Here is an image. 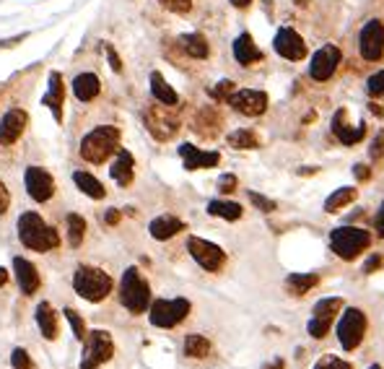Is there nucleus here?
<instances>
[{
    "instance_id": "5701e85b",
    "label": "nucleus",
    "mask_w": 384,
    "mask_h": 369,
    "mask_svg": "<svg viewBox=\"0 0 384 369\" xmlns=\"http://www.w3.org/2000/svg\"><path fill=\"white\" fill-rule=\"evenodd\" d=\"M109 174H112V180L117 182L120 188H128L132 182V174H135V159H132V153L120 149V151H117V159L112 161Z\"/></svg>"
},
{
    "instance_id": "864d4df0",
    "label": "nucleus",
    "mask_w": 384,
    "mask_h": 369,
    "mask_svg": "<svg viewBox=\"0 0 384 369\" xmlns=\"http://www.w3.org/2000/svg\"><path fill=\"white\" fill-rule=\"evenodd\" d=\"M263 369H286V364H283V359L278 356V359H272L270 364H265Z\"/></svg>"
},
{
    "instance_id": "b1692460",
    "label": "nucleus",
    "mask_w": 384,
    "mask_h": 369,
    "mask_svg": "<svg viewBox=\"0 0 384 369\" xmlns=\"http://www.w3.org/2000/svg\"><path fill=\"white\" fill-rule=\"evenodd\" d=\"M34 320H37V328L42 331V336H45L47 341H55L57 331H60V322H57V312L52 310V304L39 302L37 312H34Z\"/></svg>"
},
{
    "instance_id": "dca6fc26",
    "label": "nucleus",
    "mask_w": 384,
    "mask_h": 369,
    "mask_svg": "<svg viewBox=\"0 0 384 369\" xmlns=\"http://www.w3.org/2000/svg\"><path fill=\"white\" fill-rule=\"evenodd\" d=\"M272 47H275V52L281 57H286V60H304V57H307V45H304V39L289 27L278 29Z\"/></svg>"
},
{
    "instance_id": "f3484780",
    "label": "nucleus",
    "mask_w": 384,
    "mask_h": 369,
    "mask_svg": "<svg viewBox=\"0 0 384 369\" xmlns=\"http://www.w3.org/2000/svg\"><path fill=\"white\" fill-rule=\"evenodd\" d=\"M26 112L13 107L0 117V146H13L21 138V133L26 128Z\"/></svg>"
},
{
    "instance_id": "72a5a7b5",
    "label": "nucleus",
    "mask_w": 384,
    "mask_h": 369,
    "mask_svg": "<svg viewBox=\"0 0 384 369\" xmlns=\"http://www.w3.org/2000/svg\"><path fill=\"white\" fill-rule=\"evenodd\" d=\"M68 224V245L73 247H81L84 245V237H86V218L78 216V213H68L66 218Z\"/></svg>"
},
{
    "instance_id": "f704fd0d",
    "label": "nucleus",
    "mask_w": 384,
    "mask_h": 369,
    "mask_svg": "<svg viewBox=\"0 0 384 369\" xmlns=\"http://www.w3.org/2000/svg\"><path fill=\"white\" fill-rule=\"evenodd\" d=\"M229 146L231 149H239V151H249V149H257V135L247 128H239V130L229 133Z\"/></svg>"
},
{
    "instance_id": "bf43d9fd",
    "label": "nucleus",
    "mask_w": 384,
    "mask_h": 369,
    "mask_svg": "<svg viewBox=\"0 0 384 369\" xmlns=\"http://www.w3.org/2000/svg\"><path fill=\"white\" fill-rule=\"evenodd\" d=\"M369 369H382V367H379V364H371V367H369Z\"/></svg>"
},
{
    "instance_id": "c85d7f7f",
    "label": "nucleus",
    "mask_w": 384,
    "mask_h": 369,
    "mask_svg": "<svg viewBox=\"0 0 384 369\" xmlns=\"http://www.w3.org/2000/svg\"><path fill=\"white\" fill-rule=\"evenodd\" d=\"M208 213L224 218V221H239L244 211L234 200H210V203H208Z\"/></svg>"
},
{
    "instance_id": "20e7f679",
    "label": "nucleus",
    "mask_w": 384,
    "mask_h": 369,
    "mask_svg": "<svg viewBox=\"0 0 384 369\" xmlns=\"http://www.w3.org/2000/svg\"><path fill=\"white\" fill-rule=\"evenodd\" d=\"M120 302H122V307L132 315H141L151 307V286L135 265L125 268V273H122Z\"/></svg>"
},
{
    "instance_id": "09e8293b",
    "label": "nucleus",
    "mask_w": 384,
    "mask_h": 369,
    "mask_svg": "<svg viewBox=\"0 0 384 369\" xmlns=\"http://www.w3.org/2000/svg\"><path fill=\"white\" fill-rule=\"evenodd\" d=\"M8 206H10V193L8 188H6V182L0 180V216L8 211Z\"/></svg>"
},
{
    "instance_id": "6e6d98bb",
    "label": "nucleus",
    "mask_w": 384,
    "mask_h": 369,
    "mask_svg": "<svg viewBox=\"0 0 384 369\" xmlns=\"http://www.w3.org/2000/svg\"><path fill=\"white\" fill-rule=\"evenodd\" d=\"M6 284H8V271L0 268V286H6Z\"/></svg>"
},
{
    "instance_id": "a211bd4d",
    "label": "nucleus",
    "mask_w": 384,
    "mask_h": 369,
    "mask_svg": "<svg viewBox=\"0 0 384 369\" xmlns=\"http://www.w3.org/2000/svg\"><path fill=\"white\" fill-rule=\"evenodd\" d=\"M13 273H16V284H19L21 294H26V296H34L39 292V286H42V278H39V271L37 265L26 260V257H13Z\"/></svg>"
},
{
    "instance_id": "5fc2aeb1",
    "label": "nucleus",
    "mask_w": 384,
    "mask_h": 369,
    "mask_svg": "<svg viewBox=\"0 0 384 369\" xmlns=\"http://www.w3.org/2000/svg\"><path fill=\"white\" fill-rule=\"evenodd\" d=\"M252 0H231V6H236V8H247Z\"/></svg>"
},
{
    "instance_id": "39448f33",
    "label": "nucleus",
    "mask_w": 384,
    "mask_h": 369,
    "mask_svg": "<svg viewBox=\"0 0 384 369\" xmlns=\"http://www.w3.org/2000/svg\"><path fill=\"white\" fill-rule=\"evenodd\" d=\"M114 356V341L112 336L107 331H89V336L84 338V354H81V361L78 367L81 369H99L102 364Z\"/></svg>"
},
{
    "instance_id": "de8ad7c7",
    "label": "nucleus",
    "mask_w": 384,
    "mask_h": 369,
    "mask_svg": "<svg viewBox=\"0 0 384 369\" xmlns=\"http://www.w3.org/2000/svg\"><path fill=\"white\" fill-rule=\"evenodd\" d=\"M26 39H29V31H24V34H16V37H10V39H0V50L16 47V45H21V42H26Z\"/></svg>"
},
{
    "instance_id": "c756f323",
    "label": "nucleus",
    "mask_w": 384,
    "mask_h": 369,
    "mask_svg": "<svg viewBox=\"0 0 384 369\" xmlns=\"http://www.w3.org/2000/svg\"><path fill=\"white\" fill-rule=\"evenodd\" d=\"M179 45L182 50L187 52L190 57H195V60H206L210 47H208V39L203 34H182L179 37Z\"/></svg>"
},
{
    "instance_id": "8fccbe9b",
    "label": "nucleus",
    "mask_w": 384,
    "mask_h": 369,
    "mask_svg": "<svg viewBox=\"0 0 384 369\" xmlns=\"http://www.w3.org/2000/svg\"><path fill=\"white\" fill-rule=\"evenodd\" d=\"M374 229H376V232H379V234H382V237H384V203H382V206H379V213H376V216H374Z\"/></svg>"
},
{
    "instance_id": "0eeeda50",
    "label": "nucleus",
    "mask_w": 384,
    "mask_h": 369,
    "mask_svg": "<svg viewBox=\"0 0 384 369\" xmlns=\"http://www.w3.org/2000/svg\"><path fill=\"white\" fill-rule=\"evenodd\" d=\"M192 310L190 299L177 296V299H156L148 307V320L153 328H174L185 320Z\"/></svg>"
},
{
    "instance_id": "393cba45",
    "label": "nucleus",
    "mask_w": 384,
    "mask_h": 369,
    "mask_svg": "<svg viewBox=\"0 0 384 369\" xmlns=\"http://www.w3.org/2000/svg\"><path fill=\"white\" fill-rule=\"evenodd\" d=\"M234 57L239 66H252L257 60H263V52L257 50L252 34L244 31V34H239V37L234 39Z\"/></svg>"
},
{
    "instance_id": "a19ab883",
    "label": "nucleus",
    "mask_w": 384,
    "mask_h": 369,
    "mask_svg": "<svg viewBox=\"0 0 384 369\" xmlns=\"http://www.w3.org/2000/svg\"><path fill=\"white\" fill-rule=\"evenodd\" d=\"M249 200H252L254 206L260 211H265V213H272L275 211V200L265 198V195H260V193H254V190H249Z\"/></svg>"
},
{
    "instance_id": "6ab92c4d",
    "label": "nucleus",
    "mask_w": 384,
    "mask_h": 369,
    "mask_svg": "<svg viewBox=\"0 0 384 369\" xmlns=\"http://www.w3.org/2000/svg\"><path fill=\"white\" fill-rule=\"evenodd\" d=\"M42 105L49 107V112L55 117V123H63V105H66V84H63V76L52 70L49 73V86L47 94L42 96Z\"/></svg>"
},
{
    "instance_id": "9d476101",
    "label": "nucleus",
    "mask_w": 384,
    "mask_h": 369,
    "mask_svg": "<svg viewBox=\"0 0 384 369\" xmlns=\"http://www.w3.org/2000/svg\"><path fill=\"white\" fill-rule=\"evenodd\" d=\"M187 253L192 255V260H195L203 271H208V273H216V271H221L224 263H226L224 250H221L218 245H213V242H208V239L190 237L187 239Z\"/></svg>"
},
{
    "instance_id": "1a4fd4ad",
    "label": "nucleus",
    "mask_w": 384,
    "mask_h": 369,
    "mask_svg": "<svg viewBox=\"0 0 384 369\" xmlns=\"http://www.w3.org/2000/svg\"><path fill=\"white\" fill-rule=\"evenodd\" d=\"M143 117H146V128L156 141H169L179 130V117L174 112V107H151Z\"/></svg>"
},
{
    "instance_id": "ea45409f",
    "label": "nucleus",
    "mask_w": 384,
    "mask_h": 369,
    "mask_svg": "<svg viewBox=\"0 0 384 369\" xmlns=\"http://www.w3.org/2000/svg\"><path fill=\"white\" fill-rule=\"evenodd\" d=\"M231 94H234V81H221V84H216V89H210V96L218 102H226Z\"/></svg>"
},
{
    "instance_id": "603ef678",
    "label": "nucleus",
    "mask_w": 384,
    "mask_h": 369,
    "mask_svg": "<svg viewBox=\"0 0 384 369\" xmlns=\"http://www.w3.org/2000/svg\"><path fill=\"white\" fill-rule=\"evenodd\" d=\"M379 263H382V257H379V255H374V257H371V260H369V263L364 265V273H371V271H374V268H379Z\"/></svg>"
},
{
    "instance_id": "4d7b16f0",
    "label": "nucleus",
    "mask_w": 384,
    "mask_h": 369,
    "mask_svg": "<svg viewBox=\"0 0 384 369\" xmlns=\"http://www.w3.org/2000/svg\"><path fill=\"white\" fill-rule=\"evenodd\" d=\"M371 112H374L376 117H382V114H384V110H382V107H379V105H371Z\"/></svg>"
},
{
    "instance_id": "cd10ccee",
    "label": "nucleus",
    "mask_w": 384,
    "mask_h": 369,
    "mask_svg": "<svg viewBox=\"0 0 384 369\" xmlns=\"http://www.w3.org/2000/svg\"><path fill=\"white\" fill-rule=\"evenodd\" d=\"M73 182L78 185V190L84 193V195H89L91 200H102L107 198V190H104V185L99 180H96L94 174H89V172H73Z\"/></svg>"
},
{
    "instance_id": "49530a36",
    "label": "nucleus",
    "mask_w": 384,
    "mask_h": 369,
    "mask_svg": "<svg viewBox=\"0 0 384 369\" xmlns=\"http://www.w3.org/2000/svg\"><path fill=\"white\" fill-rule=\"evenodd\" d=\"M382 151H384V133H379V135L374 138V143H371V151H369V156L376 161V159H382Z\"/></svg>"
},
{
    "instance_id": "7c9ffc66",
    "label": "nucleus",
    "mask_w": 384,
    "mask_h": 369,
    "mask_svg": "<svg viewBox=\"0 0 384 369\" xmlns=\"http://www.w3.org/2000/svg\"><path fill=\"white\" fill-rule=\"evenodd\" d=\"M317 284H319V276L314 273H291L289 278H286V289H289V294H293V296H304V294L309 292V289H314Z\"/></svg>"
},
{
    "instance_id": "4468645a",
    "label": "nucleus",
    "mask_w": 384,
    "mask_h": 369,
    "mask_svg": "<svg viewBox=\"0 0 384 369\" xmlns=\"http://www.w3.org/2000/svg\"><path fill=\"white\" fill-rule=\"evenodd\" d=\"M226 102L234 107L236 112L247 114V117H257V114H263L268 110V94L260 91V89H239Z\"/></svg>"
},
{
    "instance_id": "58836bf2",
    "label": "nucleus",
    "mask_w": 384,
    "mask_h": 369,
    "mask_svg": "<svg viewBox=\"0 0 384 369\" xmlns=\"http://www.w3.org/2000/svg\"><path fill=\"white\" fill-rule=\"evenodd\" d=\"M366 91H369V96H384V70L374 73L366 81Z\"/></svg>"
},
{
    "instance_id": "c03bdc74",
    "label": "nucleus",
    "mask_w": 384,
    "mask_h": 369,
    "mask_svg": "<svg viewBox=\"0 0 384 369\" xmlns=\"http://www.w3.org/2000/svg\"><path fill=\"white\" fill-rule=\"evenodd\" d=\"M234 190H236V177L234 174H221V177H218V193L229 195V193H234Z\"/></svg>"
},
{
    "instance_id": "4be33fe9",
    "label": "nucleus",
    "mask_w": 384,
    "mask_h": 369,
    "mask_svg": "<svg viewBox=\"0 0 384 369\" xmlns=\"http://www.w3.org/2000/svg\"><path fill=\"white\" fill-rule=\"evenodd\" d=\"M148 232L153 239H159V242H167L171 239L174 234L179 232H185V221L177 216H171V213H164V216H156L153 221L148 224Z\"/></svg>"
},
{
    "instance_id": "9b49d317",
    "label": "nucleus",
    "mask_w": 384,
    "mask_h": 369,
    "mask_svg": "<svg viewBox=\"0 0 384 369\" xmlns=\"http://www.w3.org/2000/svg\"><path fill=\"white\" fill-rule=\"evenodd\" d=\"M340 307H343V299L340 296H328V299H319L314 304V312H312V320L307 325V331H309L312 338H325L330 331V322L340 312Z\"/></svg>"
},
{
    "instance_id": "2eb2a0df",
    "label": "nucleus",
    "mask_w": 384,
    "mask_h": 369,
    "mask_svg": "<svg viewBox=\"0 0 384 369\" xmlns=\"http://www.w3.org/2000/svg\"><path fill=\"white\" fill-rule=\"evenodd\" d=\"M340 47L337 45H322V47L314 52L312 57V66H309V76L314 81H328L332 73H335V68L340 66Z\"/></svg>"
},
{
    "instance_id": "6e6552de",
    "label": "nucleus",
    "mask_w": 384,
    "mask_h": 369,
    "mask_svg": "<svg viewBox=\"0 0 384 369\" xmlns=\"http://www.w3.org/2000/svg\"><path fill=\"white\" fill-rule=\"evenodd\" d=\"M366 325H369L366 315L358 307H348L343 317H340V322H337V341H340V346L346 351L358 349L366 336Z\"/></svg>"
},
{
    "instance_id": "f03ea898",
    "label": "nucleus",
    "mask_w": 384,
    "mask_h": 369,
    "mask_svg": "<svg viewBox=\"0 0 384 369\" xmlns=\"http://www.w3.org/2000/svg\"><path fill=\"white\" fill-rule=\"evenodd\" d=\"M117 151H120V130L114 125H99L91 133H86L81 141V156L89 164H104Z\"/></svg>"
},
{
    "instance_id": "79ce46f5",
    "label": "nucleus",
    "mask_w": 384,
    "mask_h": 369,
    "mask_svg": "<svg viewBox=\"0 0 384 369\" xmlns=\"http://www.w3.org/2000/svg\"><path fill=\"white\" fill-rule=\"evenodd\" d=\"M159 3L171 13H187L192 8V0H159Z\"/></svg>"
},
{
    "instance_id": "aec40b11",
    "label": "nucleus",
    "mask_w": 384,
    "mask_h": 369,
    "mask_svg": "<svg viewBox=\"0 0 384 369\" xmlns=\"http://www.w3.org/2000/svg\"><path fill=\"white\" fill-rule=\"evenodd\" d=\"M179 156L185 161V170L187 172L208 170V167H216L218 161H221V156H218L216 151H200L192 143H182V146H179Z\"/></svg>"
},
{
    "instance_id": "f8f14e48",
    "label": "nucleus",
    "mask_w": 384,
    "mask_h": 369,
    "mask_svg": "<svg viewBox=\"0 0 384 369\" xmlns=\"http://www.w3.org/2000/svg\"><path fill=\"white\" fill-rule=\"evenodd\" d=\"M24 185H26V193L31 200L37 203H47L52 195H55V180L47 170L42 167H29L24 172Z\"/></svg>"
},
{
    "instance_id": "4c0bfd02",
    "label": "nucleus",
    "mask_w": 384,
    "mask_h": 369,
    "mask_svg": "<svg viewBox=\"0 0 384 369\" xmlns=\"http://www.w3.org/2000/svg\"><path fill=\"white\" fill-rule=\"evenodd\" d=\"M314 369H353L348 361H343L340 356H332V354H325L322 359L314 364Z\"/></svg>"
},
{
    "instance_id": "412c9836",
    "label": "nucleus",
    "mask_w": 384,
    "mask_h": 369,
    "mask_svg": "<svg viewBox=\"0 0 384 369\" xmlns=\"http://www.w3.org/2000/svg\"><path fill=\"white\" fill-rule=\"evenodd\" d=\"M332 133H335V138L340 143H346V146H356L361 138L366 135V125H356V128H348V114L346 110H337L335 117H332Z\"/></svg>"
},
{
    "instance_id": "423d86ee",
    "label": "nucleus",
    "mask_w": 384,
    "mask_h": 369,
    "mask_svg": "<svg viewBox=\"0 0 384 369\" xmlns=\"http://www.w3.org/2000/svg\"><path fill=\"white\" fill-rule=\"evenodd\" d=\"M371 237H369V232L361 227H337L332 234H330V247H332V253L337 257H343V260H353L364 253L366 247H369Z\"/></svg>"
},
{
    "instance_id": "a878e982",
    "label": "nucleus",
    "mask_w": 384,
    "mask_h": 369,
    "mask_svg": "<svg viewBox=\"0 0 384 369\" xmlns=\"http://www.w3.org/2000/svg\"><path fill=\"white\" fill-rule=\"evenodd\" d=\"M99 91H102V81L94 73H81L73 78V94L78 102H91L99 96Z\"/></svg>"
},
{
    "instance_id": "7ed1b4c3",
    "label": "nucleus",
    "mask_w": 384,
    "mask_h": 369,
    "mask_svg": "<svg viewBox=\"0 0 384 369\" xmlns=\"http://www.w3.org/2000/svg\"><path fill=\"white\" fill-rule=\"evenodd\" d=\"M112 276L104 273L96 265H78L73 273V289L75 294L86 302H104L112 294Z\"/></svg>"
},
{
    "instance_id": "13d9d810",
    "label": "nucleus",
    "mask_w": 384,
    "mask_h": 369,
    "mask_svg": "<svg viewBox=\"0 0 384 369\" xmlns=\"http://www.w3.org/2000/svg\"><path fill=\"white\" fill-rule=\"evenodd\" d=\"M296 6H309V0H296Z\"/></svg>"
},
{
    "instance_id": "c9c22d12",
    "label": "nucleus",
    "mask_w": 384,
    "mask_h": 369,
    "mask_svg": "<svg viewBox=\"0 0 384 369\" xmlns=\"http://www.w3.org/2000/svg\"><path fill=\"white\" fill-rule=\"evenodd\" d=\"M66 320L70 322V328H73V336L78 338V341L84 343V338L89 336V331H86V322H84V317L75 312L73 307H66Z\"/></svg>"
},
{
    "instance_id": "2f4dec72",
    "label": "nucleus",
    "mask_w": 384,
    "mask_h": 369,
    "mask_svg": "<svg viewBox=\"0 0 384 369\" xmlns=\"http://www.w3.org/2000/svg\"><path fill=\"white\" fill-rule=\"evenodd\" d=\"M208 354H210V341H208L206 336H200V333H190L187 338H185V356H190V359H206Z\"/></svg>"
},
{
    "instance_id": "a18cd8bd",
    "label": "nucleus",
    "mask_w": 384,
    "mask_h": 369,
    "mask_svg": "<svg viewBox=\"0 0 384 369\" xmlns=\"http://www.w3.org/2000/svg\"><path fill=\"white\" fill-rule=\"evenodd\" d=\"M120 218H122V211L120 209H107L102 216H99V221H102V224H107V227H114V224H120Z\"/></svg>"
},
{
    "instance_id": "37998d69",
    "label": "nucleus",
    "mask_w": 384,
    "mask_h": 369,
    "mask_svg": "<svg viewBox=\"0 0 384 369\" xmlns=\"http://www.w3.org/2000/svg\"><path fill=\"white\" fill-rule=\"evenodd\" d=\"M104 55H107V60H109V68H112L114 73H122V60H120V55L114 52V47L109 45V42H104Z\"/></svg>"
},
{
    "instance_id": "bb28decb",
    "label": "nucleus",
    "mask_w": 384,
    "mask_h": 369,
    "mask_svg": "<svg viewBox=\"0 0 384 369\" xmlns=\"http://www.w3.org/2000/svg\"><path fill=\"white\" fill-rule=\"evenodd\" d=\"M151 94H153V99L159 102V105H167V107H177L179 96L177 91L171 89V86L167 84V78L161 76V73H151Z\"/></svg>"
},
{
    "instance_id": "473e14b6",
    "label": "nucleus",
    "mask_w": 384,
    "mask_h": 369,
    "mask_svg": "<svg viewBox=\"0 0 384 369\" xmlns=\"http://www.w3.org/2000/svg\"><path fill=\"white\" fill-rule=\"evenodd\" d=\"M356 188H340V190H335L332 195H330L328 200H325V211L328 213H337V211H343L346 206H351L353 200H356Z\"/></svg>"
},
{
    "instance_id": "ddd939ff",
    "label": "nucleus",
    "mask_w": 384,
    "mask_h": 369,
    "mask_svg": "<svg viewBox=\"0 0 384 369\" xmlns=\"http://www.w3.org/2000/svg\"><path fill=\"white\" fill-rule=\"evenodd\" d=\"M358 50L364 60H379L384 55V24L379 19H371L364 24L358 34Z\"/></svg>"
},
{
    "instance_id": "e433bc0d",
    "label": "nucleus",
    "mask_w": 384,
    "mask_h": 369,
    "mask_svg": "<svg viewBox=\"0 0 384 369\" xmlns=\"http://www.w3.org/2000/svg\"><path fill=\"white\" fill-rule=\"evenodd\" d=\"M10 367L13 369H34V361H31L26 349H13L10 351Z\"/></svg>"
},
{
    "instance_id": "3c124183",
    "label": "nucleus",
    "mask_w": 384,
    "mask_h": 369,
    "mask_svg": "<svg viewBox=\"0 0 384 369\" xmlns=\"http://www.w3.org/2000/svg\"><path fill=\"white\" fill-rule=\"evenodd\" d=\"M353 174H356L358 180H369V174H371V172H369V167H364V164H356V167H353Z\"/></svg>"
},
{
    "instance_id": "f257e3e1",
    "label": "nucleus",
    "mask_w": 384,
    "mask_h": 369,
    "mask_svg": "<svg viewBox=\"0 0 384 369\" xmlns=\"http://www.w3.org/2000/svg\"><path fill=\"white\" fill-rule=\"evenodd\" d=\"M16 229H19L21 245L34 250V253H49V250H57V247H60V234H57L55 229L49 227L39 213H34V211L21 213Z\"/></svg>"
}]
</instances>
